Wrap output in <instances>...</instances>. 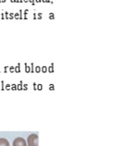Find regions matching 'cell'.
I'll list each match as a JSON object with an SVG mask.
<instances>
[{"label":"cell","instance_id":"6da1fadb","mask_svg":"<svg viewBox=\"0 0 133 146\" xmlns=\"http://www.w3.org/2000/svg\"><path fill=\"white\" fill-rule=\"evenodd\" d=\"M27 146H38V135L30 134L27 138Z\"/></svg>","mask_w":133,"mask_h":146},{"label":"cell","instance_id":"7a4b0ae2","mask_svg":"<svg viewBox=\"0 0 133 146\" xmlns=\"http://www.w3.org/2000/svg\"><path fill=\"white\" fill-rule=\"evenodd\" d=\"M13 146H27V142L23 137H17L13 141Z\"/></svg>","mask_w":133,"mask_h":146},{"label":"cell","instance_id":"3957f363","mask_svg":"<svg viewBox=\"0 0 133 146\" xmlns=\"http://www.w3.org/2000/svg\"><path fill=\"white\" fill-rule=\"evenodd\" d=\"M0 146H10V143L6 138H0Z\"/></svg>","mask_w":133,"mask_h":146}]
</instances>
